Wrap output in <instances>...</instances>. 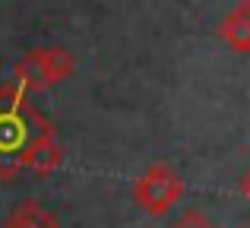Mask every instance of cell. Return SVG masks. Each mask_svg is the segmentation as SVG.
Masks as SVG:
<instances>
[{
  "instance_id": "5",
  "label": "cell",
  "mask_w": 250,
  "mask_h": 228,
  "mask_svg": "<svg viewBox=\"0 0 250 228\" xmlns=\"http://www.w3.org/2000/svg\"><path fill=\"white\" fill-rule=\"evenodd\" d=\"M3 228H61V222H57V216L51 209H44L38 200H22V203L6 216Z\"/></svg>"
},
{
  "instance_id": "6",
  "label": "cell",
  "mask_w": 250,
  "mask_h": 228,
  "mask_svg": "<svg viewBox=\"0 0 250 228\" xmlns=\"http://www.w3.org/2000/svg\"><path fill=\"white\" fill-rule=\"evenodd\" d=\"M219 38L231 51H250V13L244 6H234L219 25Z\"/></svg>"
},
{
  "instance_id": "3",
  "label": "cell",
  "mask_w": 250,
  "mask_h": 228,
  "mask_svg": "<svg viewBox=\"0 0 250 228\" xmlns=\"http://www.w3.org/2000/svg\"><path fill=\"white\" fill-rule=\"evenodd\" d=\"M73 70H76V61L70 51L35 48L13 67V76H16V86H22L29 92V89H48L54 83H63L67 76H73Z\"/></svg>"
},
{
  "instance_id": "7",
  "label": "cell",
  "mask_w": 250,
  "mask_h": 228,
  "mask_svg": "<svg viewBox=\"0 0 250 228\" xmlns=\"http://www.w3.org/2000/svg\"><path fill=\"white\" fill-rule=\"evenodd\" d=\"M171 228H215V225L209 222L206 212H200V209H184Z\"/></svg>"
},
{
  "instance_id": "4",
  "label": "cell",
  "mask_w": 250,
  "mask_h": 228,
  "mask_svg": "<svg viewBox=\"0 0 250 228\" xmlns=\"http://www.w3.org/2000/svg\"><path fill=\"white\" fill-rule=\"evenodd\" d=\"M61 162H63V149H61V143H57V136H54V127L44 130L42 136H35L32 146L25 149V155H22V168H29V171L38 174V178L51 174Z\"/></svg>"
},
{
  "instance_id": "8",
  "label": "cell",
  "mask_w": 250,
  "mask_h": 228,
  "mask_svg": "<svg viewBox=\"0 0 250 228\" xmlns=\"http://www.w3.org/2000/svg\"><path fill=\"white\" fill-rule=\"evenodd\" d=\"M241 193H244V197L250 200V171L244 174V178H241Z\"/></svg>"
},
{
  "instance_id": "9",
  "label": "cell",
  "mask_w": 250,
  "mask_h": 228,
  "mask_svg": "<svg viewBox=\"0 0 250 228\" xmlns=\"http://www.w3.org/2000/svg\"><path fill=\"white\" fill-rule=\"evenodd\" d=\"M241 6H244V10L250 13V0H241Z\"/></svg>"
},
{
  "instance_id": "1",
  "label": "cell",
  "mask_w": 250,
  "mask_h": 228,
  "mask_svg": "<svg viewBox=\"0 0 250 228\" xmlns=\"http://www.w3.org/2000/svg\"><path fill=\"white\" fill-rule=\"evenodd\" d=\"M44 130H51V124L29 105L22 86H0V178L10 181L22 168L25 149Z\"/></svg>"
},
{
  "instance_id": "2",
  "label": "cell",
  "mask_w": 250,
  "mask_h": 228,
  "mask_svg": "<svg viewBox=\"0 0 250 228\" xmlns=\"http://www.w3.org/2000/svg\"><path fill=\"white\" fill-rule=\"evenodd\" d=\"M181 197H184V178L165 162L149 165L133 181V203L149 216H168Z\"/></svg>"
}]
</instances>
